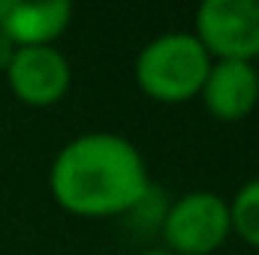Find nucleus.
I'll return each mask as SVG.
<instances>
[{"mask_svg":"<svg viewBox=\"0 0 259 255\" xmlns=\"http://www.w3.org/2000/svg\"><path fill=\"white\" fill-rule=\"evenodd\" d=\"M151 189L139 147L115 132H84L66 141L49 171V192L66 213L84 219L130 213Z\"/></svg>","mask_w":259,"mask_h":255,"instance_id":"f257e3e1","label":"nucleus"},{"mask_svg":"<svg viewBox=\"0 0 259 255\" xmlns=\"http://www.w3.org/2000/svg\"><path fill=\"white\" fill-rule=\"evenodd\" d=\"M211 57L193 33H163L136 57L139 90L163 105H181L202 93L211 72Z\"/></svg>","mask_w":259,"mask_h":255,"instance_id":"f03ea898","label":"nucleus"},{"mask_svg":"<svg viewBox=\"0 0 259 255\" xmlns=\"http://www.w3.org/2000/svg\"><path fill=\"white\" fill-rule=\"evenodd\" d=\"M163 246L175 255H211L232 234L229 201L211 189L181 195L166 207L160 222Z\"/></svg>","mask_w":259,"mask_h":255,"instance_id":"7ed1b4c3","label":"nucleus"},{"mask_svg":"<svg viewBox=\"0 0 259 255\" xmlns=\"http://www.w3.org/2000/svg\"><path fill=\"white\" fill-rule=\"evenodd\" d=\"M193 36L211 60L253 63L259 57V0H205Z\"/></svg>","mask_w":259,"mask_h":255,"instance_id":"20e7f679","label":"nucleus"},{"mask_svg":"<svg viewBox=\"0 0 259 255\" xmlns=\"http://www.w3.org/2000/svg\"><path fill=\"white\" fill-rule=\"evenodd\" d=\"M6 81L18 102L30 108H49L66 96L72 84V69L55 45L18 48L6 69Z\"/></svg>","mask_w":259,"mask_h":255,"instance_id":"39448f33","label":"nucleus"},{"mask_svg":"<svg viewBox=\"0 0 259 255\" xmlns=\"http://www.w3.org/2000/svg\"><path fill=\"white\" fill-rule=\"evenodd\" d=\"M202 102L211 117L223 123H238L259 105V72L253 63L214 60L202 84Z\"/></svg>","mask_w":259,"mask_h":255,"instance_id":"423d86ee","label":"nucleus"},{"mask_svg":"<svg viewBox=\"0 0 259 255\" xmlns=\"http://www.w3.org/2000/svg\"><path fill=\"white\" fill-rule=\"evenodd\" d=\"M72 21V3L46 0V3H21L0 0V33L15 48H46L61 39Z\"/></svg>","mask_w":259,"mask_h":255,"instance_id":"0eeeda50","label":"nucleus"},{"mask_svg":"<svg viewBox=\"0 0 259 255\" xmlns=\"http://www.w3.org/2000/svg\"><path fill=\"white\" fill-rule=\"evenodd\" d=\"M232 234H238L247 246L259 249V177L247 180L229 201Z\"/></svg>","mask_w":259,"mask_h":255,"instance_id":"6e6552de","label":"nucleus"},{"mask_svg":"<svg viewBox=\"0 0 259 255\" xmlns=\"http://www.w3.org/2000/svg\"><path fill=\"white\" fill-rule=\"evenodd\" d=\"M15 51H18V48H15V45H12V42L0 33V72H3V75H6V69H9V63H12Z\"/></svg>","mask_w":259,"mask_h":255,"instance_id":"1a4fd4ad","label":"nucleus"},{"mask_svg":"<svg viewBox=\"0 0 259 255\" xmlns=\"http://www.w3.org/2000/svg\"><path fill=\"white\" fill-rule=\"evenodd\" d=\"M139 255H175V252H169L166 246H151V249H142Z\"/></svg>","mask_w":259,"mask_h":255,"instance_id":"9d476101","label":"nucleus"}]
</instances>
